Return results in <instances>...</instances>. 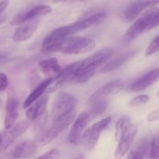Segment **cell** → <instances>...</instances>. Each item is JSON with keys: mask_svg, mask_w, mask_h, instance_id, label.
I'll return each mask as SVG.
<instances>
[{"mask_svg": "<svg viewBox=\"0 0 159 159\" xmlns=\"http://www.w3.org/2000/svg\"><path fill=\"white\" fill-rule=\"evenodd\" d=\"M114 53V50L111 48H103L95 52L85 59L78 66L75 73V82L82 83V77L84 76L94 73V70L103 65Z\"/></svg>", "mask_w": 159, "mask_h": 159, "instance_id": "cell-1", "label": "cell"}, {"mask_svg": "<svg viewBox=\"0 0 159 159\" xmlns=\"http://www.w3.org/2000/svg\"><path fill=\"white\" fill-rule=\"evenodd\" d=\"M159 26V10H153L137 19L125 34V42H130L141 34Z\"/></svg>", "mask_w": 159, "mask_h": 159, "instance_id": "cell-2", "label": "cell"}, {"mask_svg": "<svg viewBox=\"0 0 159 159\" xmlns=\"http://www.w3.org/2000/svg\"><path fill=\"white\" fill-rule=\"evenodd\" d=\"M76 116V108H73V110L66 113L63 116H60L55 120H52V123L51 126L39 136L38 142H37V143L45 146V145L48 144V143L52 141L54 139H56L58 137V135L60 133H62L64 129H66L70 126V123L75 119Z\"/></svg>", "mask_w": 159, "mask_h": 159, "instance_id": "cell-3", "label": "cell"}, {"mask_svg": "<svg viewBox=\"0 0 159 159\" xmlns=\"http://www.w3.org/2000/svg\"><path fill=\"white\" fill-rule=\"evenodd\" d=\"M96 43L94 40L83 37H68L61 45L59 51L68 55L88 53L94 49Z\"/></svg>", "mask_w": 159, "mask_h": 159, "instance_id": "cell-4", "label": "cell"}, {"mask_svg": "<svg viewBox=\"0 0 159 159\" xmlns=\"http://www.w3.org/2000/svg\"><path fill=\"white\" fill-rule=\"evenodd\" d=\"M111 122V117H106L101 119L86 129L82 135L80 142L85 149L91 151L97 144L102 133L106 129Z\"/></svg>", "mask_w": 159, "mask_h": 159, "instance_id": "cell-5", "label": "cell"}, {"mask_svg": "<svg viewBox=\"0 0 159 159\" xmlns=\"http://www.w3.org/2000/svg\"><path fill=\"white\" fill-rule=\"evenodd\" d=\"M76 99L73 94L66 92L59 94L52 105V119L55 120L73 110V108H76Z\"/></svg>", "mask_w": 159, "mask_h": 159, "instance_id": "cell-6", "label": "cell"}, {"mask_svg": "<svg viewBox=\"0 0 159 159\" xmlns=\"http://www.w3.org/2000/svg\"><path fill=\"white\" fill-rule=\"evenodd\" d=\"M52 11V9L51 7L46 5H38L34 8L30 9L27 12L20 13L15 16L10 21V25L16 26L24 24L25 23L31 21L35 20L39 16H45L47 14H49Z\"/></svg>", "mask_w": 159, "mask_h": 159, "instance_id": "cell-7", "label": "cell"}, {"mask_svg": "<svg viewBox=\"0 0 159 159\" xmlns=\"http://www.w3.org/2000/svg\"><path fill=\"white\" fill-rule=\"evenodd\" d=\"M68 37L64 26L56 29L45 38L42 43V50L46 52L59 51L61 45Z\"/></svg>", "mask_w": 159, "mask_h": 159, "instance_id": "cell-8", "label": "cell"}, {"mask_svg": "<svg viewBox=\"0 0 159 159\" xmlns=\"http://www.w3.org/2000/svg\"><path fill=\"white\" fill-rule=\"evenodd\" d=\"M137 129L134 124H131L129 127L123 133L121 137L119 138V143H118L116 149L115 151V157L117 159H122L126 153L130 149V147L135 139L137 134Z\"/></svg>", "mask_w": 159, "mask_h": 159, "instance_id": "cell-9", "label": "cell"}, {"mask_svg": "<svg viewBox=\"0 0 159 159\" xmlns=\"http://www.w3.org/2000/svg\"><path fill=\"white\" fill-rule=\"evenodd\" d=\"M18 102L16 96L13 91H10L6 104V118L4 126L6 129L9 130L14 126L18 117Z\"/></svg>", "mask_w": 159, "mask_h": 159, "instance_id": "cell-10", "label": "cell"}, {"mask_svg": "<svg viewBox=\"0 0 159 159\" xmlns=\"http://www.w3.org/2000/svg\"><path fill=\"white\" fill-rule=\"evenodd\" d=\"M29 126V123L26 120L21 121L14 125L7 134L3 136L2 142L0 145V152L5 151L15 140L27 131Z\"/></svg>", "mask_w": 159, "mask_h": 159, "instance_id": "cell-11", "label": "cell"}, {"mask_svg": "<svg viewBox=\"0 0 159 159\" xmlns=\"http://www.w3.org/2000/svg\"><path fill=\"white\" fill-rule=\"evenodd\" d=\"M89 115L88 113L83 112L75 120L71 130L69 134L68 140L70 143L73 144H78L80 142L84 130L86 128L88 122H89Z\"/></svg>", "mask_w": 159, "mask_h": 159, "instance_id": "cell-12", "label": "cell"}, {"mask_svg": "<svg viewBox=\"0 0 159 159\" xmlns=\"http://www.w3.org/2000/svg\"><path fill=\"white\" fill-rule=\"evenodd\" d=\"M159 81V67L148 72L131 84L129 91L133 92L143 91Z\"/></svg>", "mask_w": 159, "mask_h": 159, "instance_id": "cell-13", "label": "cell"}, {"mask_svg": "<svg viewBox=\"0 0 159 159\" xmlns=\"http://www.w3.org/2000/svg\"><path fill=\"white\" fill-rule=\"evenodd\" d=\"M39 20H33L18 27L13 34V39L15 42H22L31 38L38 29Z\"/></svg>", "mask_w": 159, "mask_h": 159, "instance_id": "cell-14", "label": "cell"}, {"mask_svg": "<svg viewBox=\"0 0 159 159\" xmlns=\"http://www.w3.org/2000/svg\"><path fill=\"white\" fill-rule=\"evenodd\" d=\"M146 8H149L146 0H133L124 11V20L128 23L135 20Z\"/></svg>", "mask_w": 159, "mask_h": 159, "instance_id": "cell-15", "label": "cell"}, {"mask_svg": "<svg viewBox=\"0 0 159 159\" xmlns=\"http://www.w3.org/2000/svg\"><path fill=\"white\" fill-rule=\"evenodd\" d=\"M38 143L32 140H24L13 149L16 159H27L35 154Z\"/></svg>", "mask_w": 159, "mask_h": 159, "instance_id": "cell-16", "label": "cell"}, {"mask_svg": "<svg viewBox=\"0 0 159 159\" xmlns=\"http://www.w3.org/2000/svg\"><path fill=\"white\" fill-rule=\"evenodd\" d=\"M136 54H137V51L136 50H130V51L126 52L119 55L115 59L110 61L109 62L105 64L102 67V70H101V72H102V73H109V72L113 71V70L119 68L121 66L126 63V62L130 60Z\"/></svg>", "mask_w": 159, "mask_h": 159, "instance_id": "cell-17", "label": "cell"}, {"mask_svg": "<svg viewBox=\"0 0 159 159\" xmlns=\"http://www.w3.org/2000/svg\"><path fill=\"white\" fill-rule=\"evenodd\" d=\"M48 98L47 96L42 97L34 102L30 106L27 108L26 111V116L30 121H34L40 116H42L46 110L48 105Z\"/></svg>", "mask_w": 159, "mask_h": 159, "instance_id": "cell-18", "label": "cell"}, {"mask_svg": "<svg viewBox=\"0 0 159 159\" xmlns=\"http://www.w3.org/2000/svg\"><path fill=\"white\" fill-rule=\"evenodd\" d=\"M150 143L146 137L140 139L129 151L127 159H145L149 153Z\"/></svg>", "mask_w": 159, "mask_h": 159, "instance_id": "cell-19", "label": "cell"}, {"mask_svg": "<svg viewBox=\"0 0 159 159\" xmlns=\"http://www.w3.org/2000/svg\"><path fill=\"white\" fill-rule=\"evenodd\" d=\"M53 80H54V77H50L45 80L42 81L40 84H38V87H37L36 88H34V91L27 96V99H26L25 102H24V108H27L29 106H30L34 102L38 101V99L41 98V96L43 94V93L48 89V87L52 84Z\"/></svg>", "mask_w": 159, "mask_h": 159, "instance_id": "cell-20", "label": "cell"}, {"mask_svg": "<svg viewBox=\"0 0 159 159\" xmlns=\"http://www.w3.org/2000/svg\"><path fill=\"white\" fill-rule=\"evenodd\" d=\"M124 87V83L121 80H115L111 82H108L102 88L98 90L91 97L92 98H105V96L116 94L121 91Z\"/></svg>", "mask_w": 159, "mask_h": 159, "instance_id": "cell-21", "label": "cell"}, {"mask_svg": "<svg viewBox=\"0 0 159 159\" xmlns=\"http://www.w3.org/2000/svg\"><path fill=\"white\" fill-rule=\"evenodd\" d=\"M40 70L44 73H55L57 75L60 72L61 66L56 58L44 59L39 62Z\"/></svg>", "mask_w": 159, "mask_h": 159, "instance_id": "cell-22", "label": "cell"}, {"mask_svg": "<svg viewBox=\"0 0 159 159\" xmlns=\"http://www.w3.org/2000/svg\"><path fill=\"white\" fill-rule=\"evenodd\" d=\"M108 106V102L105 98H91V108L88 115L97 116L103 113Z\"/></svg>", "mask_w": 159, "mask_h": 159, "instance_id": "cell-23", "label": "cell"}, {"mask_svg": "<svg viewBox=\"0 0 159 159\" xmlns=\"http://www.w3.org/2000/svg\"><path fill=\"white\" fill-rule=\"evenodd\" d=\"M132 124L130 122V119L127 117H123L119 119L116 124V140H119V138L121 137L122 134L129 127V126Z\"/></svg>", "mask_w": 159, "mask_h": 159, "instance_id": "cell-24", "label": "cell"}, {"mask_svg": "<svg viewBox=\"0 0 159 159\" xmlns=\"http://www.w3.org/2000/svg\"><path fill=\"white\" fill-rule=\"evenodd\" d=\"M159 51V35L154 38L146 50V56H152Z\"/></svg>", "mask_w": 159, "mask_h": 159, "instance_id": "cell-25", "label": "cell"}, {"mask_svg": "<svg viewBox=\"0 0 159 159\" xmlns=\"http://www.w3.org/2000/svg\"><path fill=\"white\" fill-rule=\"evenodd\" d=\"M150 98L149 96L147 95V94H140V95L137 96L134 98H133L132 100L129 102V106L131 107H135V106H139V105H144L147 102L149 101Z\"/></svg>", "mask_w": 159, "mask_h": 159, "instance_id": "cell-26", "label": "cell"}, {"mask_svg": "<svg viewBox=\"0 0 159 159\" xmlns=\"http://www.w3.org/2000/svg\"><path fill=\"white\" fill-rule=\"evenodd\" d=\"M150 159H159V143L153 140L150 143L149 153Z\"/></svg>", "mask_w": 159, "mask_h": 159, "instance_id": "cell-27", "label": "cell"}, {"mask_svg": "<svg viewBox=\"0 0 159 159\" xmlns=\"http://www.w3.org/2000/svg\"><path fill=\"white\" fill-rule=\"evenodd\" d=\"M60 151L56 148H54V149L50 150L49 151L42 154V156H40L36 159H60Z\"/></svg>", "mask_w": 159, "mask_h": 159, "instance_id": "cell-28", "label": "cell"}, {"mask_svg": "<svg viewBox=\"0 0 159 159\" xmlns=\"http://www.w3.org/2000/svg\"><path fill=\"white\" fill-rule=\"evenodd\" d=\"M9 84L8 77L4 73H0V91H4Z\"/></svg>", "mask_w": 159, "mask_h": 159, "instance_id": "cell-29", "label": "cell"}, {"mask_svg": "<svg viewBox=\"0 0 159 159\" xmlns=\"http://www.w3.org/2000/svg\"><path fill=\"white\" fill-rule=\"evenodd\" d=\"M159 119V109L153 111L148 116V120L149 122H154Z\"/></svg>", "mask_w": 159, "mask_h": 159, "instance_id": "cell-30", "label": "cell"}, {"mask_svg": "<svg viewBox=\"0 0 159 159\" xmlns=\"http://www.w3.org/2000/svg\"><path fill=\"white\" fill-rule=\"evenodd\" d=\"M9 0H1L0 1V16L3 13L9 6Z\"/></svg>", "mask_w": 159, "mask_h": 159, "instance_id": "cell-31", "label": "cell"}, {"mask_svg": "<svg viewBox=\"0 0 159 159\" xmlns=\"http://www.w3.org/2000/svg\"><path fill=\"white\" fill-rule=\"evenodd\" d=\"M0 159H16V156H15L14 153H13V150L8 151L6 154H2L1 157H0Z\"/></svg>", "mask_w": 159, "mask_h": 159, "instance_id": "cell-32", "label": "cell"}, {"mask_svg": "<svg viewBox=\"0 0 159 159\" xmlns=\"http://www.w3.org/2000/svg\"><path fill=\"white\" fill-rule=\"evenodd\" d=\"M6 20H7V16H2V15H1V16H0V24H2L3 22H5Z\"/></svg>", "mask_w": 159, "mask_h": 159, "instance_id": "cell-33", "label": "cell"}, {"mask_svg": "<svg viewBox=\"0 0 159 159\" xmlns=\"http://www.w3.org/2000/svg\"><path fill=\"white\" fill-rule=\"evenodd\" d=\"M73 159H85L84 158V155H80V156H77V157H76L75 158Z\"/></svg>", "mask_w": 159, "mask_h": 159, "instance_id": "cell-34", "label": "cell"}, {"mask_svg": "<svg viewBox=\"0 0 159 159\" xmlns=\"http://www.w3.org/2000/svg\"><path fill=\"white\" fill-rule=\"evenodd\" d=\"M2 139H3V135L0 133V145H1V143H2Z\"/></svg>", "mask_w": 159, "mask_h": 159, "instance_id": "cell-35", "label": "cell"}, {"mask_svg": "<svg viewBox=\"0 0 159 159\" xmlns=\"http://www.w3.org/2000/svg\"><path fill=\"white\" fill-rule=\"evenodd\" d=\"M158 94H159V91H158Z\"/></svg>", "mask_w": 159, "mask_h": 159, "instance_id": "cell-36", "label": "cell"}]
</instances>
